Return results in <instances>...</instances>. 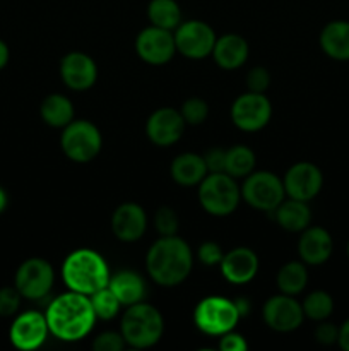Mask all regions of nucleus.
<instances>
[{
  "label": "nucleus",
  "mask_w": 349,
  "mask_h": 351,
  "mask_svg": "<svg viewBox=\"0 0 349 351\" xmlns=\"http://www.w3.org/2000/svg\"><path fill=\"white\" fill-rule=\"evenodd\" d=\"M108 288L116 295L122 307L139 304L146 297V281L139 273L130 269H122L109 276Z\"/></svg>",
  "instance_id": "b1692460"
},
{
  "label": "nucleus",
  "mask_w": 349,
  "mask_h": 351,
  "mask_svg": "<svg viewBox=\"0 0 349 351\" xmlns=\"http://www.w3.org/2000/svg\"><path fill=\"white\" fill-rule=\"evenodd\" d=\"M301 307H303L305 317L311 319L315 322H322L331 317L332 311H334V300H332L327 291L317 290L307 295Z\"/></svg>",
  "instance_id": "c756f323"
},
{
  "label": "nucleus",
  "mask_w": 349,
  "mask_h": 351,
  "mask_svg": "<svg viewBox=\"0 0 349 351\" xmlns=\"http://www.w3.org/2000/svg\"><path fill=\"white\" fill-rule=\"evenodd\" d=\"M194 267V254L181 237H159L146 254V269L151 280L164 288L183 283Z\"/></svg>",
  "instance_id": "f03ea898"
},
{
  "label": "nucleus",
  "mask_w": 349,
  "mask_h": 351,
  "mask_svg": "<svg viewBox=\"0 0 349 351\" xmlns=\"http://www.w3.org/2000/svg\"><path fill=\"white\" fill-rule=\"evenodd\" d=\"M120 332L130 348H153L163 338V314L154 305L146 304V302L129 305L122 314Z\"/></svg>",
  "instance_id": "20e7f679"
},
{
  "label": "nucleus",
  "mask_w": 349,
  "mask_h": 351,
  "mask_svg": "<svg viewBox=\"0 0 349 351\" xmlns=\"http://www.w3.org/2000/svg\"><path fill=\"white\" fill-rule=\"evenodd\" d=\"M320 48L334 60H349V23L332 21L322 29Z\"/></svg>",
  "instance_id": "393cba45"
},
{
  "label": "nucleus",
  "mask_w": 349,
  "mask_h": 351,
  "mask_svg": "<svg viewBox=\"0 0 349 351\" xmlns=\"http://www.w3.org/2000/svg\"><path fill=\"white\" fill-rule=\"evenodd\" d=\"M286 195L298 201H311L318 195L324 185V175L320 168L308 161H300L287 168L283 178Z\"/></svg>",
  "instance_id": "4468645a"
},
{
  "label": "nucleus",
  "mask_w": 349,
  "mask_h": 351,
  "mask_svg": "<svg viewBox=\"0 0 349 351\" xmlns=\"http://www.w3.org/2000/svg\"><path fill=\"white\" fill-rule=\"evenodd\" d=\"M222 256H224V252H222L221 245L212 242V240H207V242H204L197 249V259L201 261L204 266H209V267L219 266L222 261Z\"/></svg>",
  "instance_id": "c9c22d12"
},
{
  "label": "nucleus",
  "mask_w": 349,
  "mask_h": 351,
  "mask_svg": "<svg viewBox=\"0 0 349 351\" xmlns=\"http://www.w3.org/2000/svg\"><path fill=\"white\" fill-rule=\"evenodd\" d=\"M248 53L250 48L245 38L236 33H228L216 38L211 55L218 67L224 71H236L248 60Z\"/></svg>",
  "instance_id": "412c9836"
},
{
  "label": "nucleus",
  "mask_w": 349,
  "mask_h": 351,
  "mask_svg": "<svg viewBox=\"0 0 349 351\" xmlns=\"http://www.w3.org/2000/svg\"><path fill=\"white\" fill-rule=\"evenodd\" d=\"M7 202H9V199H7V192L0 187V213L7 208Z\"/></svg>",
  "instance_id": "37998d69"
},
{
  "label": "nucleus",
  "mask_w": 349,
  "mask_h": 351,
  "mask_svg": "<svg viewBox=\"0 0 349 351\" xmlns=\"http://www.w3.org/2000/svg\"><path fill=\"white\" fill-rule=\"evenodd\" d=\"M277 288L281 293L300 295L308 285V269L303 261H289L277 271Z\"/></svg>",
  "instance_id": "bb28decb"
},
{
  "label": "nucleus",
  "mask_w": 349,
  "mask_h": 351,
  "mask_svg": "<svg viewBox=\"0 0 349 351\" xmlns=\"http://www.w3.org/2000/svg\"><path fill=\"white\" fill-rule=\"evenodd\" d=\"M242 319L235 300L211 295L195 305L194 324L201 332L207 336H222L233 331Z\"/></svg>",
  "instance_id": "423d86ee"
},
{
  "label": "nucleus",
  "mask_w": 349,
  "mask_h": 351,
  "mask_svg": "<svg viewBox=\"0 0 349 351\" xmlns=\"http://www.w3.org/2000/svg\"><path fill=\"white\" fill-rule=\"evenodd\" d=\"M337 338L339 328H335L331 322L322 321V324H318L317 329H315V339H317L320 345H334V343H337Z\"/></svg>",
  "instance_id": "ea45409f"
},
{
  "label": "nucleus",
  "mask_w": 349,
  "mask_h": 351,
  "mask_svg": "<svg viewBox=\"0 0 349 351\" xmlns=\"http://www.w3.org/2000/svg\"><path fill=\"white\" fill-rule=\"evenodd\" d=\"M135 51L142 62L149 65H164L177 53L174 34L157 26H147L137 34Z\"/></svg>",
  "instance_id": "ddd939ff"
},
{
  "label": "nucleus",
  "mask_w": 349,
  "mask_h": 351,
  "mask_svg": "<svg viewBox=\"0 0 349 351\" xmlns=\"http://www.w3.org/2000/svg\"><path fill=\"white\" fill-rule=\"evenodd\" d=\"M147 228V215L137 202H123L112 215V232L120 242L132 243L144 237Z\"/></svg>",
  "instance_id": "a211bd4d"
},
{
  "label": "nucleus",
  "mask_w": 349,
  "mask_h": 351,
  "mask_svg": "<svg viewBox=\"0 0 349 351\" xmlns=\"http://www.w3.org/2000/svg\"><path fill=\"white\" fill-rule=\"evenodd\" d=\"M147 17L153 26L174 31L181 23V9L177 0H151Z\"/></svg>",
  "instance_id": "cd10ccee"
},
{
  "label": "nucleus",
  "mask_w": 349,
  "mask_h": 351,
  "mask_svg": "<svg viewBox=\"0 0 349 351\" xmlns=\"http://www.w3.org/2000/svg\"><path fill=\"white\" fill-rule=\"evenodd\" d=\"M204 161L209 173H222L226 165V149H222V147H212V149H209L204 154Z\"/></svg>",
  "instance_id": "4c0bfd02"
},
{
  "label": "nucleus",
  "mask_w": 349,
  "mask_h": 351,
  "mask_svg": "<svg viewBox=\"0 0 349 351\" xmlns=\"http://www.w3.org/2000/svg\"><path fill=\"white\" fill-rule=\"evenodd\" d=\"M183 117L180 110L163 106L157 108L149 115L146 122V136L154 146L157 147H170L181 139L185 132Z\"/></svg>",
  "instance_id": "2eb2a0df"
},
{
  "label": "nucleus",
  "mask_w": 349,
  "mask_h": 351,
  "mask_svg": "<svg viewBox=\"0 0 349 351\" xmlns=\"http://www.w3.org/2000/svg\"><path fill=\"white\" fill-rule=\"evenodd\" d=\"M348 256H349V243H348Z\"/></svg>",
  "instance_id": "c03bdc74"
},
{
  "label": "nucleus",
  "mask_w": 349,
  "mask_h": 351,
  "mask_svg": "<svg viewBox=\"0 0 349 351\" xmlns=\"http://www.w3.org/2000/svg\"><path fill=\"white\" fill-rule=\"evenodd\" d=\"M48 335H50V329H48L47 317L36 311L23 312L17 315L9 331L10 343L17 350L23 351L38 350L47 341Z\"/></svg>",
  "instance_id": "dca6fc26"
},
{
  "label": "nucleus",
  "mask_w": 349,
  "mask_h": 351,
  "mask_svg": "<svg viewBox=\"0 0 349 351\" xmlns=\"http://www.w3.org/2000/svg\"><path fill=\"white\" fill-rule=\"evenodd\" d=\"M219 350L222 351H246L248 350V343H246L245 336L235 332V329L226 335L219 336Z\"/></svg>",
  "instance_id": "58836bf2"
},
{
  "label": "nucleus",
  "mask_w": 349,
  "mask_h": 351,
  "mask_svg": "<svg viewBox=\"0 0 349 351\" xmlns=\"http://www.w3.org/2000/svg\"><path fill=\"white\" fill-rule=\"evenodd\" d=\"M109 267L99 252L92 249H77L65 257L62 278L68 290L91 297L94 291L108 287Z\"/></svg>",
  "instance_id": "7ed1b4c3"
},
{
  "label": "nucleus",
  "mask_w": 349,
  "mask_h": 351,
  "mask_svg": "<svg viewBox=\"0 0 349 351\" xmlns=\"http://www.w3.org/2000/svg\"><path fill=\"white\" fill-rule=\"evenodd\" d=\"M21 298L23 295L17 291V288H0V317H10L17 314L21 307Z\"/></svg>",
  "instance_id": "f704fd0d"
},
{
  "label": "nucleus",
  "mask_w": 349,
  "mask_h": 351,
  "mask_svg": "<svg viewBox=\"0 0 349 351\" xmlns=\"http://www.w3.org/2000/svg\"><path fill=\"white\" fill-rule=\"evenodd\" d=\"M9 62V47L0 40V69H3Z\"/></svg>",
  "instance_id": "79ce46f5"
},
{
  "label": "nucleus",
  "mask_w": 349,
  "mask_h": 351,
  "mask_svg": "<svg viewBox=\"0 0 349 351\" xmlns=\"http://www.w3.org/2000/svg\"><path fill=\"white\" fill-rule=\"evenodd\" d=\"M337 343L342 350L349 351V319L341 326V328H339Z\"/></svg>",
  "instance_id": "a19ab883"
},
{
  "label": "nucleus",
  "mask_w": 349,
  "mask_h": 351,
  "mask_svg": "<svg viewBox=\"0 0 349 351\" xmlns=\"http://www.w3.org/2000/svg\"><path fill=\"white\" fill-rule=\"evenodd\" d=\"M55 283L53 266L47 259L31 257L16 271L14 287L26 300H41L48 297Z\"/></svg>",
  "instance_id": "1a4fd4ad"
},
{
  "label": "nucleus",
  "mask_w": 349,
  "mask_h": 351,
  "mask_svg": "<svg viewBox=\"0 0 349 351\" xmlns=\"http://www.w3.org/2000/svg\"><path fill=\"white\" fill-rule=\"evenodd\" d=\"M198 202L207 215L224 218L233 215L242 201V187L228 173H207L197 185Z\"/></svg>",
  "instance_id": "39448f33"
},
{
  "label": "nucleus",
  "mask_w": 349,
  "mask_h": 351,
  "mask_svg": "<svg viewBox=\"0 0 349 351\" xmlns=\"http://www.w3.org/2000/svg\"><path fill=\"white\" fill-rule=\"evenodd\" d=\"M178 226H180V221H178V215L174 209L168 208V206L157 209L154 215V228L161 237L177 235Z\"/></svg>",
  "instance_id": "473e14b6"
},
{
  "label": "nucleus",
  "mask_w": 349,
  "mask_h": 351,
  "mask_svg": "<svg viewBox=\"0 0 349 351\" xmlns=\"http://www.w3.org/2000/svg\"><path fill=\"white\" fill-rule=\"evenodd\" d=\"M334 243L331 233L322 226H308L301 232L298 256L307 266H320L331 257Z\"/></svg>",
  "instance_id": "aec40b11"
},
{
  "label": "nucleus",
  "mask_w": 349,
  "mask_h": 351,
  "mask_svg": "<svg viewBox=\"0 0 349 351\" xmlns=\"http://www.w3.org/2000/svg\"><path fill=\"white\" fill-rule=\"evenodd\" d=\"M180 113L187 125H201V123L207 120L209 105L205 99L194 96V98L185 99L180 108Z\"/></svg>",
  "instance_id": "2f4dec72"
},
{
  "label": "nucleus",
  "mask_w": 349,
  "mask_h": 351,
  "mask_svg": "<svg viewBox=\"0 0 349 351\" xmlns=\"http://www.w3.org/2000/svg\"><path fill=\"white\" fill-rule=\"evenodd\" d=\"M216 43V33L207 23L198 19L181 21L174 29L177 51L192 60H201L212 53Z\"/></svg>",
  "instance_id": "9b49d317"
},
{
  "label": "nucleus",
  "mask_w": 349,
  "mask_h": 351,
  "mask_svg": "<svg viewBox=\"0 0 349 351\" xmlns=\"http://www.w3.org/2000/svg\"><path fill=\"white\" fill-rule=\"evenodd\" d=\"M270 86V74L266 67H253L246 74V88L252 93H266Z\"/></svg>",
  "instance_id": "e433bc0d"
},
{
  "label": "nucleus",
  "mask_w": 349,
  "mask_h": 351,
  "mask_svg": "<svg viewBox=\"0 0 349 351\" xmlns=\"http://www.w3.org/2000/svg\"><path fill=\"white\" fill-rule=\"evenodd\" d=\"M74 105L65 95H48L40 105V115L47 125L64 129L74 120Z\"/></svg>",
  "instance_id": "a878e982"
},
{
  "label": "nucleus",
  "mask_w": 349,
  "mask_h": 351,
  "mask_svg": "<svg viewBox=\"0 0 349 351\" xmlns=\"http://www.w3.org/2000/svg\"><path fill=\"white\" fill-rule=\"evenodd\" d=\"M103 137L98 127L89 120H72L62 129L60 147L74 163H89L99 154Z\"/></svg>",
  "instance_id": "0eeeda50"
},
{
  "label": "nucleus",
  "mask_w": 349,
  "mask_h": 351,
  "mask_svg": "<svg viewBox=\"0 0 349 351\" xmlns=\"http://www.w3.org/2000/svg\"><path fill=\"white\" fill-rule=\"evenodd\" d=\"M44 317L50 335L65 343L84 339L98 321L91 298L72 290L55 297L48 305Z\"/></svg>",
  "instance_id": "f257e3e1"
},
{
  "label": "nucleus",
  "mask_w": 349,
  "mask_h": 351,
  "mask_svg": "<svg viewBox=\"0 0 349 351\" xmlns=\"http://www.w3.org/2000/svg\"><path fill=\"white\" fill-rule=\"evenodd\" d=\"M270 215L284 232L289 233H301L311 223L310 206L308 202L298 201V199H284Z\"/></svg>",
  "instance_id": "4be33fe9"
},
{
  "label": "nucleus",
  "mask_w": 349,
  "mask_h": 351,
  "mask_svg": "<svg viewBox=\"0 0 349 351\" xmlns=\"http://www.w3.org/2000/svg\"><path fill=\"white\" fill-rule=\"evenodd\" d=\"M89 298H91V304H92V308H94L96 317L101 319V321H112V319H115L116 315L120 314V307H122V304H120L116 295L113 293L108 287L94 291Z\"/></svg>",
  "instance_id": "7c9ffc66"
},
{
  "label": "nucleus",
  "mask_w": 349,
  "mask_h": 351,
  "mask_svg": "<svg viewBox=\"0 0 349 351\" xmlns=\"http://www.w3.org/2000/svg\"><path fill=\"white\" fill-rule=\"evenodd\" d=\"M262 319L267 328L276 332L296 331L303 324L305 312L293 295L279 293L270 297L262 307Z\"/></svg>",
  "instance_id": "f8f14e48"
},
{
  "label": "nucleus",
  "mask_w": 349,
  "mask_h": 351,
  "mask_svg": "<svg viewBox=\"0 0 349 351\" xmlns=\"http://www.w3.org/2000/svg\"><path fill=\"white\" fill-rule=\"evenodd\" d=\"M91 346L94 351H123L127 348V343L120 331H105L96 336Z\"/></svg>",
  "instance_id": "72a5a7b5"
},
{
  "label": "nucleus",
  "mask_w": 349,
  "mask_h": 351,
  "mask_svg": "<svg viewBox=\"0 0 349 351\" xmlns=\"http://www.w3.org/2000/svg\"><path fill=\"white\" fill-rule=\"evenodd\" d=\"M231 122L243 132H259L272 119V103L266 93H243L231 105Z\"/></svg>",
  "instance_id": "9d476101"
},
{
  "label": "nucleus",
  "mask_w": 349,
  "mask_h": 351,
  "mask_svg": "<svg viewBox=\"0 0 349 351\" xmlns=\"http://www.w3.org/2000/svg\"><path fill=\"white\" fill-rule=\"evenodd\" d=\"M257 165V156L248 146H243V144H236L231 146L229 149H226V165L224 171L228 175H231L233 178H245L255 170Z\"/></svg>",
  "instance_id": "c85d7f7f"
},
{
  "label": "nucleus",
  "mask_w": 349,
  "mask_h": 351,
  "mask_svg": "<svg viewBox=\"0 0 349 351\" xmlns=\"http://www.w3.org/2000/svg\"><path fill=\"white\" fill-rule=\"evenodd\" d=\"M204 156L197 153H181L171 161L170 175L181 187H197L207 175Z\"/></svg>",
  "instance_id": "5701e85b"
},
{
  "label": "nucleus",
  "mask_w": 349,
  "mask_h": 351,
  "mask_svg": "<svg viewBox=\"0 0 349 351\" xmlns=\"http://www.w3.org/2000/svg\"><path fill=\"white\" fill-rule=\"evenodd\" d=\"M286 197L283 178L272 171L253 170L248 177L243 178L242 199L257 211L272 213Z\"/></svg>",
  "instance_id": "6e6552de"
},
{
  "label": "nucleus",
  "mask_w": 349,
  "mask_h": 351,
  "mask_svg": "<svg viewBox=\"0 0 349 351\" xmlns=\"http://www.w3.org/2000/svg\"><path fill=\"white\" fill-rule=\"evenodd\" d=\"M60 79L72 91H88L98 81V65L84 51H70L60 60Z\"/></svg>",
  "instance_id": "f3484780"
},
{
  "label": "nucleus",
  "mask_w": 349,
  "mask_h": 351,
  "mask_svg": "<svg viewBox=\"0 0 349 351\" xmlns=\"http://www.w3.org/2000/svg\"><path fill=\"white\" fill-rule=\"evenodd\" d=\"M259 256L248 247H235L224 252L221 264V274L228 283L246 285L259 273Z\"/></svg>",
  "instance_id": "6ab92c4d"
}]
</instances>
